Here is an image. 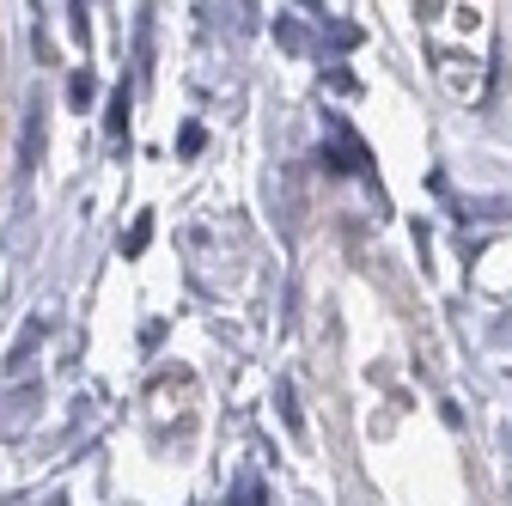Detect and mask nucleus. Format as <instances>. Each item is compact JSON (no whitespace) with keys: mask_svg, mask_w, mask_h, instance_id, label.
<instances>
[{"mask_svg":"<svg viewBox=\"0 0 512 506\" xmlns=\"http://www.w3.org/2000/svg\"><path fill=\"white\" fill-rule=\"evenodd\" d=\"M238 506H263V482H256L250 470L238 476Z\"/></svg>","mask_w":512,"mask_h":506,"instance_id":"1","label":"nucleus"}]
</instances>
